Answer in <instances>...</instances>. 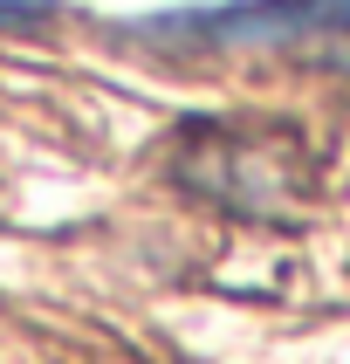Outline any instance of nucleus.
Listing matches in <instances>:
<instances>
[{"instance_id":"2","label":"nucleus","mask_w":350,"mask_h":364,"mask_svg":"<svg viewBox=\"0 0 350 364\" xmlns=\"http://www.w3.org/2000/svg\"><path fill=\"white\" fill-rule=\"evenodd\" d=\"M28 14H41V7H28V0H0V28H7V21H28Z\"/></svg>"},{"instance_id":"1","label":"nucleus","mask_w":350,"mask_h":364,"mask_svg":"<svg viewBox=\"0 0 350 364\" xmlns=\"http://www.w3.org/2000/svg\"><path fill=\"white\" fill-rule=\"evenodd\" d=\"M165 55H295L350 76V0H220L124 28Z\"/></svg>"}]
</instances>
